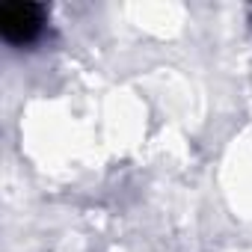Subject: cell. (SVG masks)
Instances as JSON below:
<instances>
[{"label": "cell", "instance_id": "6da1fadb", "mask_svg": "<svg viewBox=\"0 0 252 252\" xmlns=\"http://www.w3.org/2000/svg\"><path fill=\"white\" fill-rule=\"evenodd\" d=\"M48 9L42 3H3L0 6V36L15 48L33 45L45 30Z\"/></svg>", "mask_w": 252, "mask_h": 252}]
</instances>
